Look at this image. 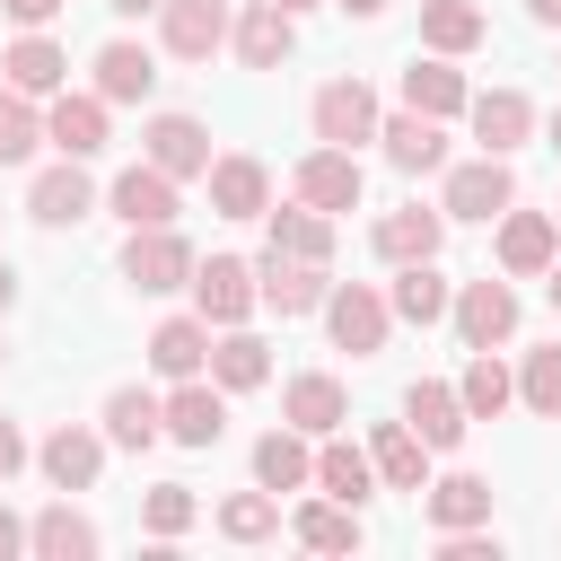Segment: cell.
<instances>
[{"mask_svg": "<svg viewBox=\"0 0 561 561\" xmlns=\"http://www.w3.org/2000/svg\"><path fill=\"white\" fill-rule=\"evenodd\" d=\"M324 324H333V342H342L351 359H377L386 333H394V307H386L368 280H333V289H324Z\"/></svg>", "mask_w": 561, "mask_h": 561, "instance_id": "cell-1", "label": "cell"}, {"mask_svg": "<svg viewBox=\"0 0 561 561\" xmlns=\"http://www.w3.org/2000/svg\"><path fill=\"white\" fill-rule=\"evenodd\" d=\"M123 280H131L140 298L184 289V280H193V245H184L175 228H131V245H123Z\"/></svg>", "mask_w": 561, "mask_h": 561, "instance_id": "cell-2", "label": "cell"}, {"mask_svg": "<svg viewBox=\"0 0 561 561\" xmlns=\"http://www.w3.org/2000/svg\"><path fill=\"white\" fill-rule=\"evenodd\" d=\"M307 123H316V140L359 149V140H377V96H368L359 79H324V88H316V105H307Z\"/></svg>", "mask_w": 561, "mask_h": 561, "instance_id": "cell-3", "label": "cell"}, {"mask_svg": "<svg viewBox=\"0 0 561 561\" xmlns=\"http://www.w3.org/2000/svg\"><path fill=\"white\" fill-rule=\"evenodd\" d=\"M447 316H456L465 351H491V342L517 333V289H508V280H465V289L447 298Z\"/></svg>", "mask_w": 561, "mask_h": 561, "instance_id": "cell-4", "label": "cell"}, {"mask_svg": "<svg viewBox=\"0 0 561 561\" xmlns=\"http://www.w3.org/2000/svg\"><path fill=\"white\" fill-rule=\"evenodd\" d=\"M508 202H517V175H508V158H491V149H482L473 167H456V175H447V202H438V210H447V219H500Z\"/></svg>", "mask_w": 561, "mask_h": 561, "instance_id": "cell-5", "label": "cell"}, {"mask_svg": "<svg viewBox=\"0 0 561 561\" xmlns=\"http://www.w3.org/2000/svg\"><path fill=\"white\" fill-rule=\"evenodd\" d=\"M324 289H333L324 263H298V254H272V245H263V263H254V298H263V307H280V316H316Z\"/></svg>", "mask_w": 561, "mask_h": 561, "instance_id": "cell-6", "label": "cell"}, {"mask_svg": "<svg viewBox=\"0 0 561 561\" xmlns=\"http://www.w3.org/2000/svg\"><path fill=\"white\" fill-rule=\"evenodd\" d=\"M193 307H202V324H245V307H263L254 298V263H237V254L193 263Z\"/></svg>", "mask_w": 561, "mask_h": 561, "instance_id": "cell-7", "label": "cell"}, {"mask_svg": "<svg viewBox=\"0 0 561 561\" xmlns=\"http://www.w3.org/2000/svg\"><path fill=\"white\" fill-rule=\"evenodd\" d=\"M298 202H307V210H324V219H333V210H359V158H351V149H333V140H324V149H307V158H298Z\"/></svg>", "mask_w": 561, "mask_h": 561, "instance_id": "cell-8", "label": "cell"}, {"mask_svg": "<svg viewBox=\"0 0 561 561\" xmlns=\"http://www.w3.org/2000/svg\"><path fill=\"white\" fill-rule=\"evenodd\" d=\"M105 202H114V219H123V228H175V175H167V167H149V158H140V167H123Z\"/></svg>", "mask_w": 561, "mask_h": 561, "instance_id": "cell-9", "label": "cell"}, {"mask_svg": "<svg viewBox=\"0 0 561 561\" xmlns=\"http://www.w3.org/2000/svg\"><path fill=\"white\" fill-rule=\"evenodd\" d=\"M158 412H167V438L175 447H219V430H228V394L202 386V377H175V394Z\"/></svg>", "mask_w": 561, "mask_h": 561, "instance_id": "cell-10", "label": "cell"}, {"mask_svg": "<svg viewBox=\"0 0 561 561\" xmlns=\"http://www.w3.org/2000/svg\"><path fill=\"white\" fill-rule=\"evenodd\" d=\"M158 35H167L175 61H210L228 44V0H167L158 9Z\"/></svg>", "mask_w": 561, "mask_h": 561, "instance_id": "cell-11", "label": "cell"}, {"mask_svg": "<svg viewBox=\"0 0 561 561\" xmlns=\"http://www.w3.org/2000/svg\"><path fill=\"white\" fill-rule=\"evenodd\" d=\"M88 210H96V184H88V167H79V158L44 167V175H35V193H26V219H44V228H79Z\"/></svg>", "mask_w": 561, "mask_h": 561, "instance_id": "cell-12", "label": "cell"}, {"mask_svg": "<svg viewBox=\"0 0 561 561\" xmlns=\"http://www.w3.org/2000/svg\"><path fill=\"white\" fill-rule=\"evenodd\" d=\"M228 44H237V61H245V70H280V61H289V44H298V18H289V9H272V0H254V9L228 26Z\"/></svg>", "mask_w": 561, "mask_h": 561, "instance_id": "cell-13", "label": "cell"}, {"mask_svg": "<svg viewBox=\"0 0 561 561\" xmlns=\"http://www.w3.org/2000/svg\"><path fill=\"white\" fill-rule=\"evenodd\" d=\"M210 210L219 219H263L272 210V175H263V158H210Z\"/></svg>", "mask_w": 561, "mask_h": 561, "instance_id": "cell-14", "label": "cell"}, {"mask_svg": "<svg viewBox=\"0 0 561 561\" xmlns=\"http://www.w3.org/2000/svg\"><path fill=\"white\" fill-rule=\"evenodd\" d=\"M280 421H289V430H307V438L342 430V421H351V394H342V377H324V368L289 377V394H280Z\"/></svg>", "mask_w": 561, "mask_h": 561, "instance_id": "cell-15", "label": "cell"}, {"mask_svg": "<svg viewBox=\"0 0 561 561\" xmlns=\"http://www.w3.org/2000/svg\"><path fill=\"white\" fill-rule=\"evenodd\" d=\"M403 421L421 430V447H430V456H447V447L473 430V421H465V394H456V386H438V377H421V386L403 394Z\"/></svg>", "mask_w": 561, "mask_h": 561, "instance_id": "cell-16", "label": "cell"}, {"mask_svg": "<svg viewBox=\"0 0 561 561\" xmlns=\"http://www.w3.org/2000/svg\"><path fill=\"white\" fill-rule=\"evenodd\" d=\"M465 114H473V140H482L491 158H508V149H526V131H535V105H526L517 88H491V96H465Z\"/></svg>", "mask_w": 561, "mask_h": 561, "instance_id": "cell-17", "label": "cell"}, {"mask_svg": "<svg viewBox=\"0 0 561 561\" xmlns=\"http://www.w3.org/2000/svg\"><path fill=\"white\" fill-rule=\"evenodd\" d=\"M140 140H149V167H167L175 184H184V175H210V131H202L193 114H158Z\"/></svg>", "mask_w": 561, "mask_h": 561, "instance_id": "cell-18", "label": "cell"}, {"mask_svg": "<svg viewBox=\"0 0 561 561\" xmlns=\"http://www.w3.org/2000/svg\"><path fill=\"white\" fill-rule=\"evenodd\" d=\"M377 140H386V158L403 167V175H430V167H447V131L430 123V114H377Z\"/></svg>", "mask_w": 561, "mask_h": 561, "instance_id": "cell-19", "label": "cell"}, {"mask_svg": "<svg viewBox=\"0 0 561 561\" xmlns=\"http://www.w3.org/2000/svg\"><path fill=\"white\" fill-rule=\"evenodd\" d=\"M368 465H377V482H386V491H421V482H430V447H421V430H412V421H377Z\"/></svg>", "mask_w": 561, "mask_h": 561, "instance_id": "cell-20", "label": "cell"}, {"mask_svg": "<svg viewBox=\"0 0 561 561\" xmlns=\"http://www.w3.org/2000/svg\"><path fill=\"white\" fill-rule=\"evenodd\" d=\"M438 237H447V210H421V202H403V210L377 219V254L386 263H430Z\"/></svg>", "mask_w": 561, "mask_h": 561, "instance_id": "cell-21", "label": "cell"}, {"mask_svg": "<svg viewBox=\"0 0 561 561\" xmlns=\"http://www.w3.org/2000/svg\"><path fill=\"white\" fill-rule=\"evenodd\" d=\"M552 254H561V228H552L543 210H517V202H508V210H500V272H543Z\"/></svg>", "mask_w": 561, "mask_h": 561, "instance_id": "cell-22", "label": "cell"}, {"mask_svg": "<svg viewBox=\"0 0 561 561\" xmlns=\"http://www.w3.org/2000/svg\"><path fill=\"white\" fill-rule=\"evenodd\" d=\"M35 465H44L61 491H88V482L105 473V438H96V430H79V421H61V430L44 438V456H35Z\"/></svg>", "mask_w": 561, "mask_h": 561, "instance_id": "cell-23", "label": "cell"}, {"mask_svg": "<svg viewBox=\"0 0 561 561\" xmlns=\"http://www.w3.org/2000/svg\"><path fill=\"white\" fill-rule=\"evenodd\" d=\"M316 491H324V500H342V508H359V500L377 491L368 447H351V438H333V430H324V447H316Z\"/></svg>", "mask_w": 561, "mask_h": 561, "instance_id": "cell-24", "label": "cell"}, {"mask_svg": "<svg viewBox=\"0 0 561 561\" xmlns=\"http://www.w3.org/2000/svg\"><path fill=\"white\" fill-rule=\"evenodd\" d=\"M421 491H430L421 508H430L438 535H456V526H491V482H482V473H438V482H421Z\"/></svg>", "mask_w": 561, "mask_h": 561, "instance_id": "cell-25", "label": "cell"}, {"mask_svg": "<svg viewBox=\"0 0 561 561\" xmlns=\"http://www.w3.org/2000/svg\"><path fill=\"white\" fill-rule=\"evenodd\" d=\"M61 70H70V61H61V44H53V35H35V26L0 53V79H9L18 96H53V88H61Z\"/></svg>", "mask_w": 561, "mask_h": 561, "instance_id": "cell-26", "label": "cell"}, {"mask_svg": "<svg viewBox=\"0 0 561 561\" xmlns=\"http://www.w3.org/2000/svg\"><path fill=\"white\" fill-rule=\"evenodd\" d=\"M149 88H158V61H149L131 35H114V44L96 53V96H105V105H140Z\"/></svg>", "mask_w": 561, "mask_h": 561, "instance_id": "cell-27", "label": "cell"}, {"mask_svg": "<svg viewBox=\"0 0 561 561\" xmlns=\"http://www.w3.org/2000/svg\"><path fill=\"white\" fill-rule=\"evenodd\" d=\"M44 140H53L61 158H96V149H105V96H53Z\"/></svg>", "mask_w": 561, "mask_h": 561, "instance_id": "cell-28", "label": "cell"}, {"mask_svg": "<svg viewBox=\"0 0 561 561\" xmlns=\"http://www.w3.org/2000/svg\"><path fill=\"white\" fill-rule=\"evenodd\" d=\"M263 245L272 254H298V263H333V219L324 210H263Z\"/></svg>", "mask_w": 561, "mask_h": 561, "instance_id": "cell-29", "label": "cell"}, {"mask_svg": "<svg viewBox=\"0 0 561 561\" xmlns=\"http://www.w3.org/2000/svg\"><path fill=\"white\" fill-rule=\"evenodd\" d=\"M149 368H158V377H202V368H210V324H202V316H167V324L149 333Z\"/></svg>", "mask_w": 561, "mask_h": 561, "instance_id": "cell-30", "label": "cell"}, {"mask_svg": "<svg viewBox=\"0 0 561 561\" xmlns=\"http://www.w3.org/2000/svg\"><path fill=\"white\" fill-rule=\"evenodd\" d=\"M254 482H263L272 500H280V491H307V482H316V456H307V430H289V421H280V430H272V438L254 447Z\"/></svg>", "mask_w": 561, "mask_h": 561, "instance_id": "cell-31", "label": "cell"}, {"mask_svg": "<svg viewBox=\"0 0 561 561\" xmlns=\"http://www.w3.org/2000/svg\"><path fill=\"white\" fill-rule=\"evenodd\" d=\"M447 298H456V289L438 280V254H430V263H394V289H386V307H394L403 324H438V316H447Z\"/></svg>", "mask_w": 561, "mask_h": 561, "instance_id": "cell-32", "label": "cell"}, {"mask_svg": "<svg viewBox=\"0 0 561 561\" xmlns=\"http://www.w3.org/2000/svg\"><path fill=\"white\" fill-rule=\"evenodd\" d=\"M263 377H272V351H263L254 333H237V324H228V333L210 342V386H219V394H254Z\"/></svg>", "mask_w": 561, "mask_h": 561, "instance_id": "cell-33", "label": "cell"}, {"mask_svg": "<svg viewBox=\"0 0 561 561\" xmlns=\"http://www.w3.org/2000/svg\"><path fill=\"white\" fill-rule=\"evenodd\" d=\"M105 438H114V447H158V438H167L158 394H149V386H114V394H105Z\"/></svg>", "mask_w": 561, "mask_h": 561, "instance_id": "cell-34", "label": "cell"}, {"mask_svg": "<svg viewBox=\"0 0 561 561\" xmlns=\"http://www.w3.org/2000/svg\"><path fill=\"white\" fill-rule=\"evenodd\" d=\"M403 105L430 114V123L465 114V70H447V53H438V61H412V70H403Z\"/></svg>", "mask_w": 561, "mask_h": 561, "instance_id": "cell-35", "label": "cell"}, {"mask_svg": "<svg viewBox=\"0 0 561 561\" xmlns=\"http://www.w3.org/2000/svg\"><path fill=\"white\" fill-rule=\"evenodd\" d=\"M26 552H35V561H88V552H96V526L61 500V508H44V517L26 526Z\"/></svg>", "mask_w": 561, "mask_h": 561, "instance_id": "cell-36", "label": "cell"}, {"mask_svg": "<svg viewBox=\"0 0 561 561\" xmlns=\"http://www.w3.org/2000/svg\"><path fill=\"white\" fill-rule=\"evenodd\" d=\"M421 44L447 53V61L473 53V44H482V9H473V0H421Z\"/></svg>", "mask_w": 561, "mask_h": 561, "instance_id": "cell-37", "label": "cell"}, {"mask_svg": "<svg viewBox=\"0 0 561 561\" xmlns=\"http://www.w3.org/2000/svg\"><path fill=\"white\" fill-rule=\"evenodd\" d=\"M456 394H465V421H500V412H508V394H517V377H508L491 351H473V359H465V377H456Z\"/></svg>", "mask_w": 561, "mask_h": 561, "instance_id": "cell-38", "label": "cell"}, {"mask_svg": "<svg viewBox=\"0 0 561 561\" xmlns=\"http://www.w3.org/2000/svg\"><path fill=\"white\" fill-rule=\"evenodd\" d=\"M298 543H307V552H359V508L307 500V508H298Z\"/></svg>", "mask_w": 561, "mask_h": 561, "instance_id": "cell-39", "label": "cell"}, {"mask_svg": "<svg viewBox=\"0 0 561 561\" xmlns=\"http://www.w3.org/2000/svg\"><path fill=\"white\" fill-rule=\"evenodd\" d=\"M44 149V114H35V96H18L9 79H0V167H18V158H35Z\"/></svg>", "mask_w": 561, "mask_h": 561, "instance_id": "cell-40", "label": "cell"}, {"mask_svg": "<svg viewBox=\"0 0 561 561\" xmlns=\"http://www.w3.org/2000/svg\"><path fill=\"white\" fill-rule=\"evenodd\" d=\"M272 526H280V500H272L263 482H254V491H237V500L219 508V535H228V543H263Z\"/></svg>", "mask_w": 561, "mask_h": 561, "instance_id": "cell-41", "label": "cell"}, {"mask_svg": "<svg viewBox=\"0 0 561 561\" xmlns=\"http://www.w3.org/2000/svg\"><path fill=\"white\" fill-rule=\"evenodd\" d=\"M517 394H526V412L561 421V342H552V351H526V368H517Z\"/></svg>", "mask_w": 561, "mask_h": 561, "instance_id": "cell-42", "label": "cell"}, {"mask_svg": "<svg viewBox=\"0 0 561 561\" xmlns=\"http://www.w3.org/2000/svg\"><path fill=\"white\" fill-rule=\"evenodd\" d=\"M140 517H149V535H158V543H175V535L193 526V491H184V482H158V491L140 500Z\"/></svg>", "mask_w": 561, "mask_h": 561, "instance_id": "cell-43", "label": "cell"}, {"mask_svg": "<svg viewBox=\"0 0 561 561\" xmlns=\"http://www.w3.org/2000/svg\"><path fill=\"white\" fill-rule=\"evenodd\" d=\"M18 465H26V438H18V421H9V412H0V482H9V473H18Z\"/></svg>", "mask_w": 561, "mask_h": 561, "instance_id": "cell-44", "label": "cell"}, {"mask_svg": "<svg viewBox=\"0 0 561 561\" xmlns=\"http://www.w3.org/2000/svg\"><path fill=\"white\" fill-rule=\"evenodd\" d=\"M0 9H9V18H18V26H44V18H53V9H61V0H0Z\"/></svg>", "mask_w": 561, "mask_h": 561, "instance_id": "cell-45", "label": "cell"}, {"mask_svg": "<svg viewBox=\"0 0 561 561\" xmlns=\"http://www.w3.org/2000/svg\"><path fill=\"white\" fill-rule=\"evenodd\" d=\"M9 552H26V526H18L9 508H0V561H9Z\"/></svg>", "mask_w": 561, "mask_h": 561, "instance_id": "cell-46", "label": "cell"}, {"mask_svg": "<svg viewBox=\"0 0 561 561\" xmlns=\"http://www.w3.org/2000/svg\"><path fill=\"white\" fill-rule=\"evenodd\" d=\"M105 9H114V18H158L167 0H105Z\"/></svg>", "mask_w": 561, "mask_h": 561, "instance_id": "cell-47", "label": "cell"}, {"mask_svg": "<svg viewBox=\"0 0 561 561\" xmlns=\"http://www.w3.org/2000/svg\"><path fill=\"white\" fill-rule=\"evenodd\" d=\"M535 9V26H561V0H526Z\"/></svg>", "mask_w": 561, "mask_h": 561, "instance_id": "cell-48", "label": "cell"}, {"mask_svg": "<svg viewBox=\"0 0 561 561\" xmlns=\"http://www.w3.org/2000/svg\"><path fill=\"white\" fill-rule=\"evenodd\" d=\"M543 289H552V316H561V254L543 263Z\"/></svg>", "mask_w": 561, "mask_h": 561, "instance_id": "cell-49", "label": "cell"}, {"mask_svg": "<svg viewBox=\"0 0 561 561\" xmlns=\"http://www.w3.org/2000/svg\"><path fill=\"white\" fill-rule=\"evenodd\" d=\"M9 298H18V272H9V263H0V316H9Z\"/></svg>", "mask_w": 561, "mask_h": 561, "instance_id": "cell-50", "label": "cell"}, {"mask_svg": "<svg viewBox=\"0 0 561 561\" xmlns=\"http://www.w3.org/2000/svg\"><path fill=\"white\" fill-rule=\"evenodd\" d=\"M333 9H351V18H377V9H386V0H333Z\"/></svg>", "mask_w": 561, "mask_h": 561, "instance_id": "cell-51", "label": "cell"}, {"mask_svg": "<svg viewBox=\"0 0 561 561\" xmlns=\"http://www.w3.org/2000/svg\"><path fill=\"white\" fill-rule=\"evenodd\" d=\"M272 9H289V18H298V9H316V0H272Z\"/></svg>", "mask_w": 561, "mask_h": 561, "instance_id": "cell-52", "label": "cell"}, {"mask_svg": "<svg viewBox=\"0 0 561 561\" xmlns=\"http://www.w3.org/2000/svg\"><path fill=\"white\" fill-rule=\"evenodd\" d=\"M552 149H561V114H552Z\"/></svg>", "mask_w": 561, "mask_h": 561, "instance_id": "cell-53", "label": "cell"}, {"mask_svg": "<svg viewBox=\"0 0 561 561\" xmlns=\"http://www.w3.org/2000/svg\"><path fill=\"white\" fill-rule=\"evenodd\" d=\"M0 359H9V351H0Z\"/></svg>", "mask_w": 561, "mask_h": 561, "instance_id": "cell-54", "label": "cell"}]
</instances>
